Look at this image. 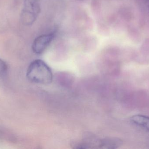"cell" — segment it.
<instances>
[{"label":"cell","instance_id":"obj_1","mask_svg":"<svg viewBox=\"0 0 149 149\" xmlns=\"http://www.w3.org/2000/svg\"><path fill=\"white\" fill-rule=\"evenodd\" d=\"M27 77L30 81L42 85L50 84L53 79L49 66L41 59H36L31 63L27 70Z\"/></svg>","mask_w":149,"mask_h":149},{"label":"cell","instance_id":"obj_2","mask_svg":"<svg viewBox=\"0 0 149 149\" xmlns=\"http://www.w3.org/2000/svg\"><path fill=\"white\" fill-rule=\"evenodd\" d=\"M40 0H24V6L21 15L22 23L31 25L36 21L41 11Z\"/></svg>","mask_w":149,"mask_h":149},{"label":"cell","instance_id":"obj_3","mask_svg":"<svg viewBox=\"0 0 149 149\" xmlns=\"http://www.w3.org/2000/svg\"><path fill=\"white\" fill-rule=\"evenodd\" d=\"M55 36V33H51L38 37L33 42L32 50L37 54L43 53L50 44Z\"/></svg>","mask_w":149,"mask_h":149},{"label":"cell","instance_id":"obj_4","mask_svg":"<svg viewBox=\"0 0 149 149\" xmlns=\"http://www.w3.org/2000/svg\"><path fill=\"white\" fill-rule=\"evenodd\" d=\"M123 141L117 137H107L100 140L99 148L116 149L122 145Z\"/></svg>","mask_w":149,"mask_h":149},{"label":"cell","instance_id":"obj_5","mask_svg":"<svg viewBox=\"0 0 149 149\" xmlns=\"http://www.w3.org/2000/svg\"><path fill=\"white\" fill-rule=\"evenodd\" d=\"M132 123L149 131V117L141 115H135L130 117Z\"/></svg>","mask_w":149,"mask_h":149},{"label":"cell","instance_id":"obj_6","mask_svg":"<svg viewBox=\"0 0 149 149\" xmlns=\"http://www.w3.org/2000/svg\"><path fill=\"white\" fill-rule=\"evenodd\" d=\"M8 66L3 60L0 58V75H3L7 71Z\"/></svg>","mask_w":149,"mask_h":149},{"label":"cell","instance_id":"obj_7","mask_svg":"<svg viewBox=\"0 0 149 149\" xmlns=\"http://www.w3.org/2000/svg\"><path fill=\"white\" fill-rule=\"evenodd\" d=\"M143 4L149 10V0H141Z\"/></svg>","mask_w":149,"mask_h":149},{"label":"cell","instance_id":"obj_8","mask_svg":"<svg viewBox=\"0 0 149 149\" xmlns=\"http://www.w3.org/2000/svg\"><path fill=\"white\" fill-rule=\"evenodd\" d=\"M78 1H85L86 0H78Z\"/></svg>","mask_w":149,"mask_h":149}]
</instances>
